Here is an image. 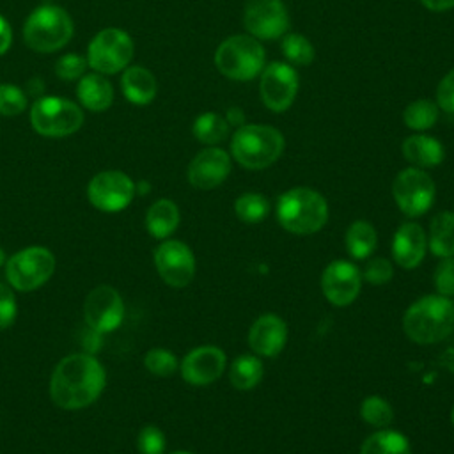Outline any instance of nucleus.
<instances>
[{
	"label": "nucleus",
	"mask_w": 454,
	"mask_h": 454,
	"mask_svg": "<svg viewBox=\"0 0 454 454\" xmlns=\"http://www.w3.org/2000/svg\"><path fill=\"white\" fill-rule=\"evenodd\" d=\"M234 213L243 223H259L268 216L270 202L261 193L247 192L236 199Z\"/></svg>",
	"instance_id": "nucleus-30"
},
{
	"label": "nucleus",
	"mask_w": 454,
	"mask_h": 454,
	"mask_svg": "<svg viewBox=\"0 0 454 454\" xmlns=\"http://www.w3.org/2000/svg\"><path fill=\"white\" fill-rule=\"evenodd\" d=\"M73 35V21L69 14L57 5L37 7L25 21V43L41 53L57 51Z\"/></svg>",
	"instance_id": "nucleus-6"
},
{
	"label": "nucleus",
	"mask_w": 454,
	"mask_h": 454,
	"mask_svg": "<svg viewBox=\"0 0 454 454\" xmlns=\"http://www.w3.org/2000/svg\"><path fill=\"white\" fill-rule=\"evenodd\" d=\"M287 344V325L277 314L259 316L248 330V346L257 356L273 358Z\"/></svg>",
	"instance_id": "nucleus-19"
},
{
	"label": "nucleus",
	"mask_w": 454,
	"mask_h": 454,
	"mask_svg": "<svg viewBox=\"0 0 454 454\" xmlns=\"http://www.w3.org/2000/svg\"><path fill=\"white\" fill-rule=\"evenodd\" d=\"M452 215H454V213H452Z\"/></svg>",
	"instance_id": "nucleus-48"
},
{
	"label": "nucleus",
	"mask_w": 454,
	"mask_h": 454,
	"mask_svg": "<svg viewBox=\"0 0 454 454\" xmlns=\"http://www.w3.org/2000/svg\"><path fill=\"white\" fill-rule=\"evenodd\" d=\"M401 151L404 160H408L417 168L436 167L445 158V149L442 142L429 135H411L404 138Z\"/></svg>",
	"instance_id": "nucleus-21"
},
{
	"label": "nucleus",
	"mask_w": 454,
	"mask_h": 454,
	"mask_svg": "<svg viewBox=\"0 0 454 454\" xmlns=\"http://www.w3.org/2000/svg\"><path fill=\"white\" fill-rule=\"evenodd\" d=\"M427 248L433 255L454 257V215L449 211L438 213L429 225Z\"/></svg>",
	"instance_id": "nucleus-24"
},
{
	"label": "nucleus",
	"mask_w": 454,
	"mask_h": 454,
	"mask_svg": "<svg viewBox=\"0 0 454 454\" xmlns=\"http://www.w3.org/2000/svg\"><path fill=\"white\" fill-rule=\"evenodd\" d=\"M282 151V133L268 124H243L231 140V154L248 170H261L273 165Z\"/></svg>",
	"instance_id": "nucleus-4"
},
{
	"label": "nucleus",
	"mask_w": 454,
	"mask_h": 454,
	"mask_svg": "<svg viewBox=\"0 0 454 454\" xmlns=\"http://www.w3.org/2000/svg\"><path fill=\"white\" fill-rule=\"evenodd\" d=\"M259 92L262 103L273 112H286L298 92V74L284 62H271L262 69Z\"/></svg>",
	"instance_id": "nucleus-14"
},
{
	"label": "nucleus",
	"mask_w": 454,
	"mask_h": 454,
	"mask_svg": "<svg viewBox=\"0 0 454 454\" xmlns=\"http://www.w3.org/2000/svg\"><path fill=\"white\" fill-rule=\"evenodd\" d=\"M11 39H12V32L9 23L0 16V55L5 53L11 46Z\"/></svg>",
	"instance_id": "nucleus-42"
},
{
	"label": "nucleus",
	"mask_w": 454,
	"mask_h": 454,
	"mask_svg": "<svg viewBox=\"0 0 454 454\" xmlns=\"http://www.w3.org/2000/svg\"><path fill=\"white\" fill-rule=\"evenodd\" d=\"M87 67V62L82 55L78 53H67L64 57H60L55 64V73L62 78V80H74L78 76L83 74Z\"/></svg>",
	"instance_id": "nucleus-39"
},
{
	"label": "nucleus",
	"mask_w": 454,
	"mask_h": 454,
	"mask_svg": "<svg viewBox=\"0 0 454 454\" xmlns=\"http://www.w3.org/2000/svg\"><path fill=\"white\" fill-rule=\"evenodd\" d=\"M193 135L199 142L215 145L218 142H223L229 135V124L223 117H220L215 112L200 114L193 122Z\"/></svg>",
	"instance_id": "nucleus-29"
},
{
	"label": "nucleus",
	"mask_w": 454,
	"mask_h": 454,
	"mask_svg": "<svg viewBox=\"0 0 454 454\" xmlns=\"http://www.w3.org/2000/svg\"><path fill=\"white\" fill-rule=\"evenodd\" d=\"M179 225V209L176 202L168 199L156 200L145 215V227L151 236L163 239L170 236Z\"/></svg>",
	"instance_id": "nucleus-25"
},
{
	"label": "nucleus",
	"mask_w": 454,
	"mask_h": 454,
	"mask_svg": "<svg viewBox=\"0 0 454 454\" xmlns=\"http://www.w3.org/2000/svg\"><path fill=\"white\" fill-rule=\"evenodd\" d=\"M27 108V96L12 83H0V115H20Z\"/></svg>",
	"instance_id": "nucleus-35"
},
{
	"label": "nucleus",
	"mask_w": 454,
	"mask_h": 454,
	"mask_svg": "<svg viewBox=\"0 0 454 454\" xmlns=\"http://www.w3.org/2000/svg\"><path fill=\"white\" fill-rule=\"evenodd\" d=\"M87 195L90 204L101 211H121L131 202L135 183L124 172L105 170L90 179Z\"/></svg>",
	"instance_id": "nucleus-12"
},
{
	"label": "nucleus",
	"mask_w": 454,
	"mask_h": 454,
	"mask_svg": "<svg viewBox=\"0 0 454 454\" xmlns=\"http://www.w3.org/2000/svg\"><path fill=\"white\" fill-rule=\"evenodd\" d=\"M243 25L255 39H277L287 32L289 14L282 0H247Z\"/></svg>",
	"instance_id": "nucleus-11"
},
{
	"label": "nucleus",
	"mask_w": 454,
	"mask_h": 454,
	"mask_svg": "<svg viewBox=\"0 0 454 454\" xmlns=\"http://www.w3.org/2000/svg\"><path fill=\"white\" fill-rule=\"evenodd\" d=\"M360 417L369 426L383 429L394 420V410L387 399L380 395H369L360 404Z\"/></svg>",
	"instance_id": "nucleus-32"
},
{
	"label": "nucleus",
	"mask_w": 454,
	"mask_h": 454,
	"mask_svg": "<svg viewBox=\"0 0 454 454\" xmlns=\"http://www.w3.org/2000/svg\"><path fill=\"white\" fill-rule=\"evenodd\" d=\"M264 367L257 355H239L229 367V381L238 390H252L262 380Z\"/></svg>",
	"instance_id": "nucleus-28"
},
{
	"label": "nucleus",
	"mask_w": 454,
	"mask_h": 454,
	"mask_svg": "<svg viewBox=\"0 0 454 454\" xmlns=\"http://www.w3.org/2000/svg\"><path fill=\"white\" fill-rule=\"evenodd\" d=\"M83 319L89 328L108 333L124 319V301L121 294L110 286L94 287L83 301Z\"/></svg>",
	"instance_id": "nucleus-13"
},
{
	"label": "nucleus",
	"mask_w": 454,
	"mask_h": 454,
	"mask_svg": "<svg viewBox=\"0 0 454 454\" xmlns=\"http://www.w3.org/2000/svg\"><path fill=\"white\" fill-rule=\"evenodd\" d=\"M144 364L147 367V371L154 376L160 378H168L177 371V358L174 353H170L168 349L163 348H153L145 353L144 356Z\"/></svg>",
	"instance_id": "nucleus-34"
},
{
	"label": "nucleus",
	"mask_w": 454,
	"mask_h": 454,
	"mask_svg": "<svg viewBox=\"0 0 454 454\" xmlns=\"http://www.w3.org/2000/svg\"><path fill=\"white\" fill-rule=\"evenodd\" d=\"M394 275L392 262L385 257H372L365 262L362 270V278L367 280L372 286H381L387 284Z\"/></svg>",
	"instance_id": "nucleus-36"
},
{
	"label": "nucleus",
	"mask_w": 454,
	"mask_h": 454,
	"mask_svg": "<svg viewBox=\"0 0 454 454\" xmlns=\"http://www.w3.org/2000/svg\"><path fill=\"white\" fill-rule=\"evenodd\" d=\"M277 220L287 232L309 236L325 227L328 220V204L319 192L307 186H296L278 197Z\"/></svg>",
	"instance_id": "nucleus-3"
},
{
	"label": "nucleus",
	"mask_w": 454,
	"mask_h": 454,
	"mask_svg": "<svg viewBox=\"0 0 454 454\" xmlns=\"http://www.w3.org/2000/svg\"><path fill=\"white\" fill-rule=\"evenodd\" d=\"M105 369L89 353H74L59 362L51 374L50 394L64 410H80L92 404L105 388Z\"/></svg>",
	"instance_id": "nucleus-1"
},
{
	"label": "nucleus",
	"mask_w": 454,
	"mask_h": 454,
	"mask_svg": "<svg viewBox=\"0 0 454 454\" xmlns=\"http://www.w3.org/2000/svg\"><path fill=\"white\" fill-rule=\"evenodd\" d=\"M216 69L238 82L255 78L264 66V48L252 35H232L227 37L215 51Z\"/></svg>",
	"instance_id": "nucleus-5"
},
{
	"label": "nucleus",
	"mask_w": 454,
	"mask_h": 454,
	"mask_svg": "<svg viewBox=\"0 0 454 454\" xmlns=\"http://www.w3.org/2000/svg\"><path fill=\"white\" fill-rule=\"evenodd\" d=\"M55 271V257L44 247H28L16 252L5 264V277L18 291L41 287Z\"/></svg>",
	"instance_id": "nucleus-8"
},
{
	"label": "nucleus",
	"mask_w": 454,
	"mask_h": 454,
	"mask_svg": "<svg viewBox=\"0 0 454 454\" xmlns=\"http://www.w3.org/2000/svg\"><path fill=\"white\" fill-rule=\"evenodd\" d=\"M392 195L401 213L410 218L422 216L434 202V183L417 167L401 170L392 183Z\"/></svg>",
	"instance_id": "nucleus-9"
},
{
	"label": "nucleus",
	"mask_w": 454,
	"mask_h": 454,
	"mask_svg": "<svg viewBox=\"0 0 454 454\" xmlns=\"http://www.w3.org/2000/svg\"><path fill=\"white\" fill-rule=\"evenodd\" d=\"M4 261H5V255H4V250L0 248V266L4 264Z\"/></svg>",
	"instance_id": "nucleus-45"
},
{
	"label": "nucleus",
	"mask_w": 454,
	"mask_h": 454,
	"mask_svg": "<svg viewBox=\"0 0 454 454\" xmlns=\"http://www.w3.org/2000/svg\"><path fill=\"white\" fill-rule=\"evenodd\" d=\"M121 85L126 99L135 105H147L156 96V78L142 66L128 67L122 74Z\"/></svg>",
	"instance_id": "nucleus-23"
},
{
	"label": "nucleus",
	"mask_w": 454,
	"mask_h": 454,
	"mask_svg": "<svg viewBox=\"0 0 454 454\" xmlns=\"http://www.w3.org/2000/svg\"><path fill=\"white\" fill-rule=\"evenodd\" d=\"M358 454H411V447L401 431L383 427L362 442Z\"/></svg>",
	"instance_id": "nucleus-26"
},
{
	"label": "nucleus",
	"mask_w": 454,
	"mask_h": 454,
	"mask_svg": "<svg viewBox=\"0 0 454 454\" xmlns=\"http://www.w3.org/2000/svg\"><path fill=\"white\" fill-rule=\"evenodd\" d=\"M450 422H452V426H454V406H452V410H450Z\"/></svg>",
	"instance_id": "nucleus-46"
},
{
	"label": "nucleus",
	"mask_w": 454,
	"mask_h": 454,
	"mask_svg": "<svg viewBox=\"0 0 454 454\" xmlns=\"http://www.w3.org/2000/svg\"><path fill=\"white\" fill-rule=\"evenodd\" d=\"M231 172V156L220 147L200 151L188 165V181L199 190L220 186Z\"/></svg>",
	"instance_id": "nucleus-18"
},
{
	"label": "nucleus",
	"mask_w": 454,
	"mask_h": 454,
	"mask_svg": "<svg viewBox=\"0 0 454 454\" xmlns=\"http://www.w3.org/2000/svg\"><path fill=\"white\" fill-rule=\"evenodd\" d=\"M360 287H362V273L353 262L346 259L332 261L323 270L321 291L325 298L335 307L351 305L358 298Z\"/></svg>",
	"instance_id": "nucleus-16"
},
{
	"label": "nucleus",
	"mask_w": 454,
	"mask_h": 454,
	"mask_svg": "<svg viewBox=\"0 0 454 454\" xmlns=\"http://www.w3.org/2000/svg\"><path fill=\"white\" fill-rule=\"evenodd\" d=\"M284 57L296 66H309L314 60V46L310 41L300 34H287L282 39Z\"/></svg>",
	"instance_id": "nucleus-33"
},
{
	"label": "nucleus",
	"mask_w": 454,
	"mask_h": 454,
	"mask_svg": "<svg viewBox=\"0 0 454 454\" xmlns=\"http://www.w3.org/2000/svg\"><path fill=\"white\" fill-rule=\"evenodd\" d=\"M76 94L80 103L92 112H103L114 101V89L110 82L103 78L99 73H90L82 76Z\"/></svg>",
	"instance_id": "nucleus-22"
},
{
	"label": "nucleus",
	"mask_w": 454,
	"mask_h": 454,
	"mask_svg": "<svg viewBox=\"0 0 454 454\" xmlns=\"http://www.w3.org/2000/svg\"><path fill=\"white\" fill-rule=\"evenodd\" d=\"M433 284L438 294L452 296L454 294V257H443L434 268Z\"/></svg>",
	"instance_id": "nucleus-38"
},
{
	"label": "nucleus",
	"mask_w": 454,
	"mask_h": 454,
	"mask_svg": "<svg viewBox=\"0 0 454 454\" xmlns=\"http://www.w3.org/2000/svg\"><path fill=\"white\" fill-rule=\"evenodd\" d=\"M133 57L131 37L119 28H105L89 44V66L99 74H114L128 66Z\"/></svg>",
	"instance_id": "nucleus-10"
},
{
	"label": "nucleus",
	"mask_w": 454,
	"mask_h": 454,
	"mask_svg": "<svg viewBox=\"0 0 454 454\" xmlns=\"http://www.w3.org/2000/svg\"><path fill=\"white\" fill-rule=\"evenodd\" d=\"M227 124L229 126H236V128H241L243 126V122H245V115H243V112H241V108H229L227 110Z\"/></svg>",
	"instance_id": "nucleus-44"
},
{
	"label": "nucleus",
	"mask_w": 454,
	"mask_h": 454,
	"mask_svg": "<svg viewBox=\"0 0 454 454\" xmlns=\"http://www.w3.org/2000/svg\"><path fill=\"white\" fill-rule=\"evenodd\" d=\"M227 356L218 346H199L181 360V376L195 387L209 385L222 376Z\"/></svg>",
	"instance_id": "nucleus-17"
},
{
	"label": "nucleus",
	"mask_w": 454,
	"mask_h": 454,
	"mask_svg": "<svg viewBox=\"0 0 454 454\" xmlns=\"http://www.w3.org/2000/svg\"><path fill=\"white\" fill-rule=\"evenodd\" d=\"M165 443H167L165 434L156 426L142 427L137 438V447L140 454H163Z\"/></svg>",
	"instance_id": "nucleus-37"
},
{
	"label": "nucleus",
	"mask_w": 454,
	"mask_h": 454,
	"mask_svg": "<svg viewBox=\"0 0 454 454\" xmlns=\"http://www.w3.org/2000/svg\"><path fill=\"white\" fill-rule=\"evenodd\" d=\"M406 337L417 344H436L454 330V301L442 294L415 300L403 316Z\"/></svg>",
	"instance_id": "nucleus-2"
},
{
	"label": "nucleus",
	"mask_w": 454,
	"mask_h": 454,
	"mask_svg": "<svg viewBox=\"0 0 454 454\" xmlns=\"http://www.w3.org/2000/svg\"><path fill=\"white\" fill-rule=\"evenodd\" d=\"M420 2L426 9L436 11V12H442V11H447V9L454 7V0H420Z\"/></svg>",
	"instance_id": "nucleus-43"
},
{
	"label": "nucleus",
	"mask_w": 454,
	"mask_h": 454,
	"mask_svg": "<svg viewBox=\"0 0 454 454\" xmlns=\"http://www.w3.org/2000/svg\"><path fill=\"white\" fill-rule=\"evenodd\" d=\"M344 245H346L348 254L353 259H356V261L367 259L374 252V248L378 245L376 229L367 220H355L346 229Z\"/></svg>",
	"instance_id": "nucleus-27"
},
{
	"label": "nucleus",
	"mask_w": 454,
	"mask_h": 454,
	"mask_svg": "<svg viewBox=\"0 0 454 454\" xmlns=\"http://www.w3.org/2000/svg\"><path fill=\"white\" fill-rule=\"evenodd\" d=\"M154 266L165 284L184 287L193 280L195 257L188 245L177 239L163 241L154 252Z\"/></svg>",
	"instance_id": "nucleus-15"
},
{
	"label": "nucleus",
	"mask_w": 454,
	"mask_h": 454,
	"mask_svg": "<svg viewBox=\"0 0 454 454\" xmlns=\"http://www.w3.org/2000/svg\"><path fill=\"white\" fill-rule=\"evenodd\" d=\"M436 101L443 112L454 115V69L449 71L438 83Z\"/></svg>",
	"instance_id": "nucleus-41"
},
{
	"label": "nucleus",
	"mask_w": 454,
	"mask_h": 454,
	"mask_svg": "<svg viewBox=\"0 0 454 454\" xmlns=\"http://www.w3.org/2000/svg\"><path fill=\"white\" fill-rule=\"evenodd\" d=\"M427 250V234L415 222H404L392 238V259L404 270L417 268Z\"/></svg>",
	"instance_id": "nucleus-20"
},
{
	"label": "nucleus",
	"mask_w": 454,
	"mask_h": 454,
	"mask_svg": "<svg viewBox=\"0 0 454 454\" xmlns=\"http://www.w3.org/2000/svg\"><path fill=\"white\" fill-rule=\"evenodd\" d=\"M403 121L410 129L426 131L438 121V106L429 99H417L404 108Z\"/></svg>",
	"instance_id": "nucleus-31"
},
{
	"label": "nucleus",
	"mask_w": 454,
	"mask_h": 454,
	"mask_svg": "<svg viewBox=\"0 0 454 454\" xmlns=\"http://www.w3.org/2000/svg\"><path fill=\"white\" fill-rule=\"evenodd\" d=\"M172 454H192V452H184V450H177V452H172Z\"/></svg>",
	"instance_id": "nucleus-47"
},
{
	"label": "nucleus",
	"mask_w": 454,
	"mask_h": 454,
	"mask_svg": "<svg viewBox=\"0 0 454 454\" xmlns=\"http://www.w3.org/2000/svg\"><path fill=\"white\" fill-rule=\"evenodd\" d=\"M16 298L14 293L0 282V328H7L16 319Z\"/></svg>",
	"instance_id": "nucleus-40"
},
{
	"label": "nucleus",
	"mask_w": 454,
	"mask_h": 454,
	"mask_svg": "<svg viewBox=\"0 0 454 454\" xmlns=\"http://www.w3.org/2000/svg\"><path fill=\"white\" fill-rule=\"evenodd\" d=\"M30 122L39 135L67 137L83 124L82 110L66 98H39L30 110Z\"/></svg>",
	"instance_id": "nucleus-7"
}]
</instances>
